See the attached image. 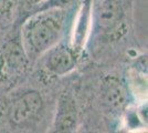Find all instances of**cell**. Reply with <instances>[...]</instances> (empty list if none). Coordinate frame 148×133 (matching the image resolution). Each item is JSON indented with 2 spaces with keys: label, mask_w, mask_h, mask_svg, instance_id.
<instances>
[{
  "label": "cell",
  "mask_w": 148,
  "mask_h": 133,
  "mask_svg": "<svg viewBox=\"0 0 148 133\" xmlns=\"http://www.w3.org/2000/svg\"><path fill=\"white\" fill-rule=\"evenodd\" d=\"M82 111L80 132H122L125 114L138 104L125 64L86 60L74 72Z\"/></svg>",
  "instance_id": "1"
},
{
  "label": "cell",
  "mask_w": 148,
  "mask_h": 133,
  "mask_svg": "<svg viewBox=\"0 0 148 133\" xmlns=\"http://www.w3.org/2000/svg\"><path fill=\"white\" fill-rule=\"evenodd\" d=\"M135 0H92L87 60L123 63L144 51L135 28Z\"/></svg>",
  "instance_id": "2"
},
{
  "label": "cell",
  "mask_w": 148,
  "mask_h": 133,
  "mask_svg": "<svg viewBox=\"0 0 148 133\" xmlns=\"http://www.w3.org/2000/svg\"><path fill=\"white\" fill-rule=\"evenodd\" d=\"M60 84L32 68L22 82L0 93V133L49 132Z\"/></svg>",
  "instance_id": "3"
},
{
  "label": "cell",
  "mask_w": 148,
  "mask_h": 133,
  "mask_svg": "<svg viewBox=\"0 0 148 133\" xmlns=\"http://www.w3.org/2000/svg\"><path fill=\"white\" fill-rule=\"evenodd\" d=\"M80 6L36 10L21 21V38L32 65L70 34Z\"/></svg>",
  "instance_id": "4"
},
{
  "label": "cell",
  "mask_w": 148,
  "mask_h": 133,
  "mask_svg": "<svg viewBox=\"0 0 148 133\" xmlns=\"http://www.w3.org/2000/svg\"><path fill=\"white\" fill-rule=\"evenodd\" d=\"M32 68L21 38V21H18L0 31V93L22 82Z\"/></svg>",
  "instance_id": "5"
},
{
  "label": "cell",
  "mask_w": 148,
  "mask_h": 133,
  "mask_svg": "<svg viewBox=\"0 0 148 133\" xmlns=\"http://www.w3.org/2000/svg\"><path fill=\"white\" fill-rule=\"evenodd\" d=\"M86 60V51L66 37L39 58L33 69L49 80L60 81L77 71Z\"/></svg>",
  "instance_id": "6"
},
{
  "label": "cell",
  "mask_w": 148,
  "mask_h": 133,
  "mask_svg": "<svg viewBox=\"0 0 148 133\" xmlns=\"http://www.w3.org/2000/svg\"><path fill=\"white\" fill-rule=\"evenodd\" d=\"M81 124L82 111L74 73H72L71 76L61 80L49 132L76 133L80 132Z\"/></svg>",
  "instance_id": "7"
},
{
  "label": "cell",
  "mask_w": 148,
  "mask_h": 133,
  "mask_svg": "<svg viewBox=\"0 0 148 133\" xmlns=\"http://www.w3.org/2000/svg\"><path fill=\"white\" fill-rule=\"evenodd\" d=\"M21 20V0H0V31Z\"/></svg>",
  "instance_id": "8"
},
{
  "label": "cell",
  "mask_w": 148,
  "mask_h": 133,
  "mask_svg": "<svg viewBox=\"0 0 148 133\" xmlns=\"http://www.w3.org/2000/svg\"><path fill=\"white\" fill-rule=\"evenodd\" d=\"M42 1L43 0H21V20L30 14L34 10V8Z\"/></svg>",
  "instance_id": "9"
}]
</instances>
